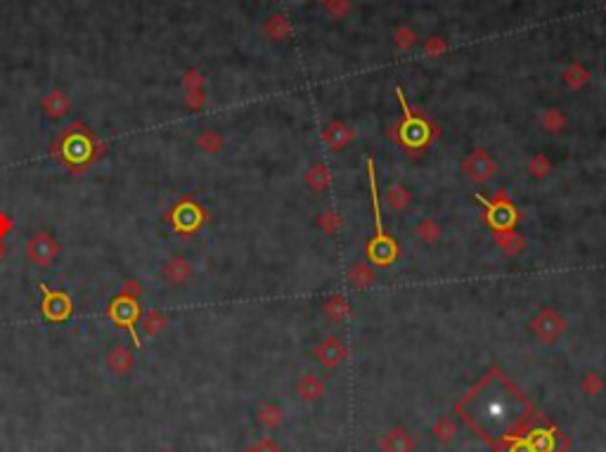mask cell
Masks as SVG:
<instances>
[{"label": "cell", "instance_id": "ac0fdd59", "mask_svg": "<svg viewBox=\"0 0 606 452\" xmlns=\"http://www.w3.org/2000/svg\"><path fill=\"white\" fill-rule=\"evenodd\" d=\"M590 79H592V72L585 64H581V62H573V64H568L561 72V81L566 83L571 90H583L590 83Z\"/></svg>", "mask_w": 606, "mask_h": 452}, {"label": "cell", "instance_id": "484cf974", "mask_svg": "<svg viewBox=\"0 0 606 452\" xmlns=\"http://www.w3.org/2000/svg\"><path fill=\"white\" fill-rule=\"evenodd\" d=\"M431 436L436 438L438 443H452L455 438H457V422H455L450 414L438 417L431 426Z\"/></svg>", "mask_w": 606, "mask_h": 452}, {"label": "cell", "instance_id": "d590c367", "mask_svg": "<svg viewBox=\"0 0 606 452\" xmlns=\"http://www.w3.org/2000/svg\"><path fill=\"white\" fill-rule=\"evenodd\" d=\"M183 83H185V88H188V90H204L206 79L202 76V72H197V69H190V72H185Z\"/></svg>", "mask_w": 606, "mask_h": 452}, {"label": "cell", "instance_id": "f1b7e54d", "mask_svg": "<svg viewBox=\"0 0 606 452\" xmlns=\"http://www.w3.org/2000/svg\"><path fill=\"white\" fill-rule=\"evenodd\" d=\"M197 147L206 152V154H216V152H220V147H223V135L213 128H206L197 137Z\"/></svg>", "mask_w": 606, "mask_h": 452}, {"label": "cell", "instance_id": "9c48e42d", "mask_svg": "<svg viewBox=\"0 0 606 452\" xmlns=\"http://www.w3.org/2000/svg\"><path fill=\"white\" fill-rule=\"evenodd\" d=\"M379 450L382 452H415L417 441H415V436L408 434L405 429L394 426L379 438Z\"/></svg>", "mask_w": 606, "mask_h": 452}, {"label": "cell", "instance_id": "e575fe53", "mask_svg": "<svg viewBox=\"0 0 606 452\" xmlns=\"http://www.w3.org/2000/svg\"><path fill=\"white\" fill-rule=\"evenodd\" d=\"M422 50H424L426 57L436 60V57H440V55H445V50H447V40H445L443 36H431V38H426V40H424Z\"/></svg>", "mask_w": 606, "mask_h": 452}, {"label": "cell", "instance_id": "4dcf8cb0", "mask_svg": "<svg viewBox=\"0 0 606 452\" xmlns=\"http://www.w3.org/2000/svg\"><path fill=\"white\" fill-rule=\"evenodd\" d=\"M178 215H183V220H178V230H197V225L202 222L199 206H178Z\"/></svg>", "mask_w": 606, "mask_h": 452}, {"label": "cell", "instance_id": "8d00e7d4", "mask_svg": "<svg viewBox=\"0 0 606 452\" xmlns=\"http://www.w3.org/2000/svg\"><path fill=\"white\" fill-rule=\"evenodd\" d=\"M253 448H256V452H282V445L273 436H263Z\"/></svg>", "mask_w": 606, "mask_h": 452}, {"label": "cell", "instance_id": "7bdbcfd3", "mask_svg": "<svg viewBox=\"0 0 606 452\" xmlns=\"http://www.w3.org/2000/svg\"><path fill=\"white\" fill-rule=\"evenodd\" d=\"M604 12H606V5H604Z\"/></svg>", "mask_w": 606, "mask_h": 452}, {"label": "cell", "instance_id": "cb8c5ba5", "mask_svg": "<svg viewBox=\"0 0 606 452\" xmlns=\"http://www.w3.org/2000/svg\"><path fill=\"white\" fill-rule=\"evenodd\" d=\"M315 225H318V230L322 235L332 237V235H336L343 227V215L336 211V208H325V211L315 218Z\"/></svg>", "mask_w": 606, "mask_h": 452}, {"label": "cell", "instance_id": "f35d334b", "mask_svg": "<svg viewBox=\"0 0 606 452\" xmlns=\"http://www.w3.org/2000/svg\"><path fill=\"white\" fill-rule=\"evenodd\" d=\"M142 294V287H140V282H135V280H128L126 284H123V289H121V296H128V298H135L137 301V296Z\"/></svg>", "mask_w": 606, "mask_h": 452}, {"label": "cell", "instance_id": "d6a6232c", "mask_svg": "<svg viewBox=\"0 0 606 452\" xmlns=\"http://www.w3.org/2000/svg\"><path fill=\"white\" fill-rule=\"evenodd\" d=\"M325 15L329 19H334V22H341V19H346L350 15V10H353V3L350 0H327L325 5Z\"/></svg>", "mask_w": 606, "mask_h": 452}, {"label": "cell", "instance_id": "7a4b0ae2", "mask_svg": "<svg viewBox=\"0 0 606 452\" xmlns=\"http://www.w3.org/2000/svg\"><path fill=\"white\" fill-rule=\"evenodd\" d=\"M481 201H484V204L488 206L486 220H488V225H491L495 232L512 230V227L516 225V220H519V213H516V208H514L512 201H509V197H507L505 190H498V192H495L493 199H481Z\"/></svg>", "mask_w": 606, "mask_h": 452}, {"label": "cell", "instance_id": "60d3db41", "mask_svg": "<svg viewBox=\"0 0 606 452\" xmlns=\"http://www.w3.org/2000/svg\"><path fill=\"white\" fill-rule=\"evenodd\" d=\"M242 452H256V448H253V445H251V448H246V450H242Z\"/></svg>", "mask_w": 606, "mask_h": 452}, {"label": "cell", "instance_id": "7c38bea8", "mask_svg": "<svg viewBox=\"0 0 606 452\" xmlns=\"http://www.w3.org/2000/svg\"><path fill=\"white\" fill-rule=\"evenodd\" d=\"M296 393L303 402H318L322 395H325V381H322L318 374L308 372L296 381Z\"/></svg>", "mask_w": 606, "mask_h": 452}, {"label": "cell", "instance_id": "5bb4252c", "mask_svg": "<svg viewBox=\"0 0 606 452\" xmlns=\"http://www.w3.org/2000/svg\"><path fill=\"white\" fill-rule=\"evenodd\" d=\"M107 367L114 374H119V377H126V374H130V370L135 367L133 351L126 349V346H114V349L107 353Z\"/></svg>", "mask_w": 606, "mask_h": 452}, {"label": "cell", "instance_id": "8992f818", "mask_svg": "<svg viewBox=\"0 0 606 452\" xmlns=\"http://www.w3.org/2000/svg\"><path fill=\"white\" fill-rule=\"evenodd\" d=\"M313 358L325 367V370H336L339 365L346 363L348 349L339 337H327L313 349Z\"/></svg>", "mask_w": 606, "mask_h": 452}, {"label": "cell", "instance_id": "4316f807", "mask_svg": "<svg viewBox=\"0 0 606 452\" xmlns=\"http://www.w3.org/2000/svg\"><path fill=\"white\" fill-rule=\"evenodd\" d=\"M69 109H72V102H69V97L64 93H59V90H55V93H50L43 100V111L50 119H59V116H64Z\"/></svg>", "mask_w": 606, "mask_h": 452}, {"label": "cell", "instance_id": "603a6c76", "mask_svg": "<svg viewBox=\"0 0 606 452\" xmlns=\"http://www.w3.org/2000/svg\"><path fill=\"white\" fill-rule=\"evenodd\" d=\"M540 126L545 128L549 135H559L561 130L568 126V114L564 109L552 107L540 116Z\"/></svg>", "mask_w": 606, "mask_h": 452}, {"label": "cell", "instance_id": "f546056e", "mask_svg": "<svg viewBox=\"0 0 606 452\" xmlns=\"http://www.w3.org/2000/svg\"><path fill=\"white\" fill-rule=\"evenodd\" d=\"M533 452H552L554 450V434L552 431H533L530 436L523 438Z\"/></svg>", "mask_w": 606, "mask_h": 452}, {"label": "cell", "instance_id": "9a60e30c", "mask_svg": "<svg viewBox=\"0 0 606 452\" xmlns=\"http://www.w3.org/2000/svg\"><path fill=\"white\" fill-rule=\"evenodd\" d=\"M322 315H325L329 322H343L350 315V303L343 294H332L322 301Z\"/></svg>", "mask_w": 606, "mask_h": 452}, {"label": "cell", "instance_id": "7402d4cb", "mask_svg": "<svg viewBox=\"0 0 606 452\" xmlns=\"http://www.w3.org/2000/svg\"><path fill=\"white\" fill-rule=\"evenodd\" d=\"M412 199H415L412 190H410V187L401 185V183L391 185L389 192H387V204L391 206V211H405V208L412 204Z\"/></svg>", "mask_w": 606, "mask_h": 452}, {"label": "cell", "instance_id": "ee69618b", "mask_svg": "<svg viewBox=\"0 0 606 452\" xmlns=\"http://www.w3.org/2000/svg\"><path fill=\"white\" fill-rule=\"evenodd\" d=\"M166 452H173V450H166Z\"/></svg>", "mask_w": 606, "mask_h": 452}, {"label": "cell", "instance_id": "d4e9b609", "mask_svg": "<svg viewBox=\"0 0 606 452\" xmlns=\"http://www.w3.org/2000/svg\"><path fill=\"white\" fill-rule=\"evenodd\" d=\"M256 419L258 424H263L265 429H280L285 424V409L275 402H263L256 412Z\"/></svg>", "mask_w": 606, "mask_h": 452}, {"label": "cell", "instance_id": "1f68e13d", "mask_svg": "<svg viewBox=\"0 0 606 452\" xmlns=\"http://www.w3.org/2000/svg\"><path fill=\"white\" fill-rule=\"evenodd\" d=\"M394 43H396L398 50L408 52L419 43V38H417V33L412 26H398V29L394 31Z\"/></svg>", "mask_w": 606, "mask_h": 452}, {"label": "cell", "instance_id": "52a82bcc", "mask_svg": "<svg viewBox=\"0 0 606 452\" xmlns=\"http://www.w3.org/2000/svg\"><path fill=\"white\" fill-rule=\"evenodd\" d=\"M109 315H112V320L116 324L126 327V329L133 334L135 339V329L133 324L140 320V308H137V301L135 298H128V296H116L112 301V308H109Z\"/></svg>", "mask_w": 606, "mask_h": 452}, {"label": "cell", "instance_id": "2e32d148", "mask_svg": "<svg viewBox=\"0 0 606 452\" xmlns=\"http://www.w3.org/2000/svg\"><path fill=\"white\" fill-rule=\"evenodd\" d=\"M377 282V270L367 261H358L348 270V284L353 289H367Z\"/></svg>", "mask_w": 606, "mask_h": 452}, {"label": "cell", "instance_id": "5b68a950", "mask_svg": "<svg viewBox=\"0 0 606 452\" xmlns=\"http://www.w3.org/2000/svg\"><path fill=\"white\" fill-rule=\"evenodd\" d=\"M462 171L467 173V178L469 180L484 185L495 176V173H498V162H495L486 149H474L471 154L462 162Z\"/></svg>", "mask_w": 606, "mask_h": 452}, {"label": "cell", "instance_id": "6da1fadb", "mask_svg": "<svg viewBox=\"0 0 606 452\" xmlns=\"http://www.w3.org/2000/svg\"><path fill=\"white\" fill-rule=\"evenodd\" d=\"M396 93H398V97H401V104H403V109H405V119L398 123V126L391 128V130H394L391 135H394L396 140H401L405 147H412V149L426 147V145H429L433 137L438 135V128H431L429 121L422 119V116L410 114L408 104H405V97H403V90L396 88Z\"/></svg>", "mask_w": 606, "mask_h": 452}, {"label": "cell", "instance_id": "4fadbf2b", "mask_svg": "<svg viewBox=\"0 0 606 452\" xmlns=\"http://www.w3.org/2000/svg\"><path fill=\"white\" fill-rule=\"evenodd\" d=\"M526 244H528L526 237L519 235L516 230L495 232V247H498L505 256H509V259H514V256H519V254L526 252Z\"/></svg>", "mask_w": 606, "mask_h": 452}, {"label": "cell", "instance_id": "ffe728a7", "mask_svg": "<svg viewBox=\"0 0 606 452\" xmlns=\"http://www.w3.org/2000/svg\"><path fill=\"white\" fill-rule=\"evenodd\" d=\"M69 310H72V303H69V298L64 294H57V291H47L45 296V303H43V312L50 320H62L69 315Z\"/></svg>", "mask_w": 606, "mask_h": 452}, {"label": "cell", "instance_id": "44dd1931", "mask_svg": "<svg viewBox=\"0 0 606 452\" xmlns=\"http://www.w3.org/2000/svg\"><path fill=\"white\" fill-rule=\"evenodd\" d=\"M526 171H528L530 178H535V180H547V178L554 173V164H552V159L545 154V152H538V154H533V157L528 159Z\"/></svg>", "mask_w": 606, "mask_h": 452}, {"label": "cell", "instance_id": "ab89813d", "mask_svg": "<svg viewBox=\"0 0 606 452\" xmlns=\"http://www.w3.org/2000/svg\"><path fill=\"white\" fill-rule=\"evenodd\" d=\"M12 230V220L8 218V213H0V235H8Z\"/></svg>", "mask_w": 606, "mask_h": 452}, {"label": "cell", "instance_id": "83f0119b", "mask_svg": "<svg viewBox=\"0 0 606 452\" xmlns=\"http://www.w3.org/2000/svg\"><path fill=\"white\" fill-rule=\"evenodd\" d=\"M140 324L147 337H156V334H161L168 327V317L161 315L159 310H147L140 315Z\"/></svg>", "mask_w": 606, "mask_h": 452}, {"label": "cell", "instance_id": "30bf717a", "mask_svg": "<svg viewBox=\"0 0 606 452\" xmlns=\"http://www.w3.org/2000/svg\"><path fill=\"white\" fill-rule=\"evenodd\" d=\"M353 137H355L353 128L346 126L343 121H332V123H327V126L322 128V142H325L332 152L346 149L348 145L353 142Z\"/></svg>", "mask_w": 606, "mask_h": 452}, {"label": "cell", "instance_id": "277c9868", "mask_svg": "<svg viewBox=\"0 0 606 452\" xmlns=\"http://www.w3.org/2000/svg\"><path fill=\"white\" fill-rule=\"evenodd\" d=\"M57 256H59V244L50 232H36L29 242H26V259H29L33 266L47 268Z\"/></svg>", "mask_w": 606, "mask_h": 452}, {"label": "cell", "instance_id": "e0dca14e", "mask_svg": "<svg viewBox=\"0 0 606 452\" xmlns=\"http://www.w3.org/2000/svg\"><path fill=\"white\" fill-rule=\"evenodd\" d=\"M292 22L285 17V15H270L265 19L263 24V33L265 38L270 40H278V43H282V40H287L289 36H292Z\"/></svg>", "mask_w": 606, "mask_h": 452}, {"label": "cell", "instance_id": "ba28073f", "mask_svg": "<svg viewBox=\"0 0 606 452\" xmlns=\"http://www.w3.org/2000/svg\"><path fill=\"white\" fill-rule=\"evenodd\" d=\"M192 275H195V268H192V263L188 259H183V256H171V259L161 266L164 282L173 284V287L188 284L192 280Z\"/></svg>", "mask_w": 606, "mask_h": 452}, {"label": "cell", "instance_id": "836d02e7", "mask_svg": "<svg viewBox=\"0 0 606 452\" xmlns=\"http://www.w3.org/2000/svg\"><path fill=\"white\" fill-rule=\"evenodd\" d=\"M606 388V379L602 377V374L597 372H588L585 377L581 379V391L585 395H590V398H595V395H599Z\"/></svg>", "mask_w": 606, "mask_h": 452}, {"label": "cell", "instance_id": "3957f363", "mask_svg": "<svg viewBox=\"0 0 606 452\" xmlns=\"http://www.w3.org/2000/svg\"><path fill=\"white\" fill-rule=\"evenodd\" d=\"M568 329V320L554 308H542L530 320V334L542 344H554Z\"/></svg>", "mask_w": 606, "mask_h": 452}, {"label": "cell", "instance_id": "8fae6325", "mask_svg": "<svg viewBox=\"0 0 606 452\" xmlns=\"http://www.w3.org/2000/svg\"><path fill=\"white\" fill-rule=\"evenodd\" d=\"M303 183H306L308 190L322 194L329 190V185H332V171L327 169L325 162H315L308 166L306 176H303Z\"/></svg>", "mask_w": 606, "mask_h": 452}, {"label": "cell", "instance_id": "d6986e66", "mask_svg": "<svg viewBox=\"0 0 606 452\" xmlns=\"http://www.w3.org/2000/svg\"><path fill=\"white\" fill-rule=\"evenodd\" d=\"M415 235H417V239L422 242V244L431 247V244H438V242L443 239V227H440V222H438V220H433V218H422V220H417V225H415Z\"/></svg>", "mask_w": 606, "mask_h": 452}, {"label": "cell", "instance_id": "74e56055", "mask_svg": "<svg viewBox=\"0 0 606 452\" xmlns=\"http://www.w3.org/2000/svg\"><path fill=\"white\" fill-rule=\"evenodd\" d=\"M185 102H188V107H192V109L204 107V102H206L204 90H188V95H185Z\"/></svg>", "mask_w": 606, "mask_h": 452}, {"label": "cell", "instance_id": "b9f144b4", "mask_svg": "<svg viewBox=\"0 0 606 452\" xmlns=\"http://www.w3.org/2000/svg\"><path fill=\"white\" fill-rule=\"evenodd\" d=\"M315 3H320V5H325V3H327V0H315Z\"/></svg>", "mask_w": 606, "mask_h": 452}]
</instances>
